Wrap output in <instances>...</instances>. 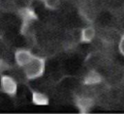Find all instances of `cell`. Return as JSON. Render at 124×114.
<instances>
[{
    "mask_svg": "<svg viewBox=\"0 0 124 114\" xmlns=\"http://www.w3.org/2000/svg\"><path fill=\"white\" fill-rule=\"evenodd\" d=\"M46 69V61L43 57L33 56L32 59L22 68L23 73L27 79H36L41 77Z\"/></svg>",
    "mask_w": 124,
    "mask_h": 114,
    "instance_id": "6da1fadb",
    "label": "cell"
},
{
    "mask_svg": "<svg viewBox=\"0 0 124 114\" xmlns=\"http://www.w3.org/2000/svg\"><path fill=\"white\" fill-rule=\"evenodd\" d=\"M0 86H1L2 91L5 94H7V95H9L11 97H14L16 94V91H17V83L10 75H7V74H2L1 75V78H0Z\"/></svg>",
    "mask_w": 124,
    "mask_h": 114,
    "instance_id": "7a4b0ae2",
    "label": "cell"
},
{
    "mask_svg": "<svg viewBox=\"0 0 124 114\" xmlns=\"http://www.w3.org/2000/svg\"><path fill=\"white\" fill-rule=\"evenodd\" d=\"M34 55L31 53L30 50L25 49V48H20L16 51L15 53V61L17 66L23 68L33 57Z\"/></svg>",
    "mask_w": 124,
    "mask_h": 114,
    "instance_id": "3957f363",
    "label": "cell"
},
{
    "mask_svg": "<svg viewBox=\"0 0 124 114\" xmlns=\"http://www.w3.org/2000/svg\"><path fill=\"white\" fill-rule=\"evenodd\" d=\"M76 104H77L79 112H81V113H87L92 108V106L94 105V101L89 97L81 96V97H78L77 98Z\"/></svg>",
    "mask_w": 124,
    "mask_h": 114,
    "instance_id": "277c9868",
    "label": "cell"
},
{
    "mask_svg": "<svg viewBox=\"0 0 124 114\" xmlns=\"http://www.w3.org/2000/svg\"><path fill=\"white\" fill-rule=\"evenodd\" d=\"M101 82H102L101 74L94 70L90 71L84 77V84L86 85H96Z\"/></svg>",
    "mask_w": 124,
    "mask_h": 114,
    "instance_id": "5b68a950",
    "label": "cell"
},
{
    "mask_svg": "<svg viewBox=\"0 0 124 114\" xmlns=\"http://www.w3.org/2000/svg\"><path fill=\"white\" fill-rule=\"evenodd\" d=\"M95 35H96V31L94 27L86 26L80 32V41L82 43H89L95 38Z\"/></svg>",
    "mask_w": 124,
    "mask_h": 114,
    "instance_id": "8992f818",
    "label": "cell"
},
{
    "mask_svg": "<svg viewBox=\"0 0 124 114\" xmlns=\"http://www.w3.org/2000/svg\"><path fill=\"white\" fill-rule=\"evenodd\" d=\"M20 14H21V17H22V20H23V26H22V28L26 27L28 24H30L31 21H33L36 18L35 13L33 12V10H31L29 8L22 9L20 11Z\"/></svg>",
    "mask_w": 124,
    "mask_h": 114,
    "instance_id": "52a82bcc",
    "label": "cell"
},
{
    "mask_svg": "<svg viewBox=\"0 0 124 114\" xmlns=\"http://www.w3.org/2000/svg\"><path fill=\"white\" fill-rule=\"evenodd\" d=\"M32 100L37 105L48 104V98L45 94L41 92H37V91H32Z\"/></svg>",
    "mask_w": 124,
    "mask_h": 114,
    "instance_id": "ba28073f",
    "label": "cell"
},
{
    "mask_svg": "<svg viewBox=\"0 0 124 114\" xmlns=\"http://www.w3.org/2000/svg\"><path fill=\"white\" fill-rule=\"evenodd\" d=\"M44 3H45V6L47 8V9H56L59 5V0H44Z\"/></svg>",
    "mask_w": 124,
    "mask_h": 114,
    "instance_id": "9c48e42d",
    "label": "cell"
},
{
    "mask_svg": "<svg viewBox=\"0 0 124 114\" xmlns=\"http://www.w3.org/2000/svg\"><path fill=\"white\" fill-rule=\"evenodd\" d=\"M118 49H119V52L121 53V55L124 57V33L122 34V36L120 38V41L118 43Z\"/></svg>",
    "mask_w": 124,
    "mask_h": 114,
    "instance_id": "30bf717a",
    "label": "cell"
},
{
    "mask_svg": "<svg viewBox=\"0 0 124 114\" xmlns=\"http://www.w3.org/2000/svg\"><path fill=\"white\" fill-rule=\"evenodd\" d=\"M9 68H10V66L7 64V62H5L3 60H0V72H3L5 71H7Z\"/></svg>",
    "mask_w": 124,
    "mask_h": 114,
    "instance_id": "8fae6325",
    "label": "cell"
}]
</instances>
